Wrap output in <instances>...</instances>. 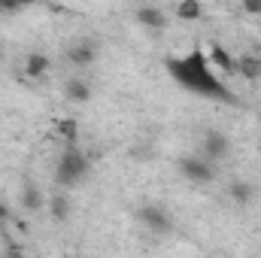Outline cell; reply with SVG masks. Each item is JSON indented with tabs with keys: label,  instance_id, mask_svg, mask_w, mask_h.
Returning <instances> with one entry per match:
<instances>
[{
	"label": "cell",
	"instance_id": "1",
	"mask_svg": "<svg viewBox=\"0 0 261 258\" xmlns=\"http://www.w3.org/2000/svg\"><path fill=\"white\" fill-rule=\"evenodd\" d=\"M167 73L182 88H189L192 94L210 97V100H228V104H234V91L219 79V73L206 61L203 49H192L182 58H167Z\"/></svg>",
	"mask_w": 261,
	"mask_h": 258
},
{
	"label": "cell",
	"instance_id": "2",
	"mask_svg": "<svg viewBox=\"0 0 261 258\" xmlns=\"http://www.w3.org/2000/svg\"><path fill=\"white\" fill-rule=\"evenodd\" d=\"M85 170H88V158L82 155V149H76V146H64V152H61V158H58V170H55V183L58 186H76L82 176H85Z\"/></svg>",
	"mask_w": 261,
	"mask_h": 258
},
{
	"label": "cell",
	"instance_id": "3",
	"mask_svg": "<svg viewBox=\"0 0 261 258\" xmlns=\"http://www.w3.org/2000/svg\"><path fill=\"white\" fill-rule=\"evenodd\" d=\"M179 173L189 176L192 183H210L213 179V164L203 155H189V158L179 161Z\"/></svg>",
	"mask_w": 261,
	"mask_h": 258
},
{
	"label": "cell",
	"instance_id": "4",
	"mask_svg": "<svg viewBox=\"0 0 261 258\" xmlns=\"http://www.w3.org/2000/svg\"><path fill=\"white\" fill-rule=\"evenodd\" d=\"M137 216H140V222H143L146 228H152V231H158V234L170 231V225H173V222H170V216H167V213H164L161 207H155V203L143 207V210H140Z\"/></svg>",
	"mask_w": 261,
	"mask_h": 258
},
{
	"label": "cell",
	"instance_id": "5",
	"mask_svg": "<svg viewBox=\"0 0 261 258\" xmlns=\"http://www.w3.org/2000/svg\"><path fill=\"white\" fill-rule=\"evenodd\" d=\"M228 149H231V143H228V137H225V134L210 131V134L203 137V158H206V161H213V158H225V155H228Z\"/></svg>",
	"mask_w": 261,
	"mask_h": 258
},
{
	"label": "cell",
	"instance_id": "6",
	"mask_svg": "<svg viewBox=\"0 0 261 258\" xmlns=\"http://www.w3.org/2000/svg\"><path fill=\"white\" fill-rule=\"evenodd\" d=\"M64 91H67V97H70L73 104H85V100L91 97V85H88V82H82L79 76L67 82V88H64Z\"/></svg>",
	"mask_w": 261,
	"mask_h": 258
},
{
	"label": "cell",
	"instance_id": "7",
	"mask_svg": "<svg viewBox=\"0 0 261 258\" xmlns=\"http://www.w3.org/2000/svg\"><path fill=\"white\" fill-rule=\"evenodd\" d=\"M67 55H70V61H73V64L85 67V64H91V61H94V55H97V52H94V46H91V43H76Z\"/></svg>",
	"mask_w": 261,
	"mask_h": 258
},
{
	"label": "cell",
	"instance_id": "8",
	"mask_svg": "<svg viewBox=\"0 0 261 258\" xmlns=\"http://www.w3.org/2000/svg\"><path fill=\"white\" fill-rule=\"evenodd\" d=\"M137 18H140L143 24H149V28H164V12L155 9V6H143V9H137Z\"/></svg>",
	"mask_w": 261,
	"mask_h": 258
},
{
	"label": "cell",
	"instance_id": "9",
	"mask_svg": "<svg viewBox=\"0 0 261 258\" xmlns=\"http://www.w3.org/2000/svg\"><path fill=\"white\" fill-rule=\"evenodd\" d=\"M46 70H49V58L46 55H31L28 64H24V73L28 76H43Z\"/></svg>",
	"mask_w": 261,
	"mask_h": 258
},
{
	"label": "cell",
	"instance_id": "10",
	"mask_svg": "<svg viewBox=\"0 0 261 258\" xmlns=\"http://www.w3.org/2000/svg\"><path fill=\"white\" fill-rule=\"evenodd\" d=\"M176 15H179V18H189V21H192V18H200V15H203V6H200V3H195V0H186V3H179Z\"/></svg>",
	"mask_w": 261,
	"mask_h": 258
},
{
	"label": "cell",
	"instance_id": "11",
	"mask_svg": "<svg viewBox=\"0 0 261 258\" xmlns=\"http://www.w3.org/2000/svg\"><path fill=\"white\" fill-rule=\"evenodd\" d=\"M67 213H70V203H67V194H55L52 197V216L58 219V222H64Z\"/></svg>",
	"mask_w": 261,
	"mask_h": 258
},
{
	"label": "cell",
	"instance_id": "12",
	"mask_svg": "<svg viewBox=\"0 0 261 258\" xmlns=\"http://www.w3.org/2000/svg\"><path fill=\"white\" fill-rule=\"evenodd\" d=\"M58 134L67 140V146H76V143H73V140H76V122H73V119H61V122H58Z\"/></svg>",
	"mask_w": 261,
	"mask_h": 258
},
{
	"label": "cell",
	"instance_id": "13",
	"mask_svg": "<svg viewBox=\"0 0 261 258\" xmlns=\"http://www.w3.org/2000/svg\"><path fill=\"white\" fill-rule=\"evenodd\" d=\"M231 197L240 200V203H246V200H252V189L246 183H237V186H231Z\"/></svg>",
	"mask_w": 261,
	"mask_h": 258
},
{
	"label": "cell",
	"instance_id": "14",
	"mask_svg": "<svg viewBox=\"0 0 261 258\" xmlns=\"http://www.w3.org/2000/svg\"><path fill=\"white\" fill-rule=\"evenodd\" d=\"M21 200H24V207H28V210H37V207L43 203V197H40V192H37V189H31V186L24 189V197H21Z\"/></svg>",
	"mask_w": 261,
	"mask_h": 258
},
{
	"label": "cell",
	"instance_id": "15",
	"mask_svg": "<svg viewBox=\"0 0 261 258\" xmlns=\"http://www.w3.org/2000/svg\"><path fill=\"white\" fill-rule=\"evenodd\" d=\"M213 58H216V64H219V67H225V70H237V64L231 61V55H225V52H222L219 46L213 49Z\"/></svg>",
	"mask_w": 261,
	"mask_h": 258
},
{
	"label": "cell",
	"instance_id": "16",
	"mask_svg": "<svg viewBox=\"0 0 261 258\" xmlns=\"http://www.w3.org/2000/svg\"><path fill=\"white\" fill-rule=\"evenodd\" d=\"M246 9L249 12H261V3H246Z\"/></svg>",
	"mask_w": 261,
	"mask_h": 258
},
{
	"label": "cell",
	"instance_id": "17",
	"mask_svg": "<svg viewBox=\"0 0 261 258\" xmlns=\"http://www.w3.org/2000/svg\"><path fill=\"white\" fill-rule=\"evenodd\" d=\"M6 219H9V213H6V207L0 203V222H6Z\"/></svg>",
	"mask_w": 261,
	"mask_h": 258
},
{
	"label": "cell",
	"instance_id": "18",
	"mask_svg": "<svg viewBox=\"0 0 261 258\" xmlns=\"http://www.w3.org/2000/svg\"><path fill=\"white\" fill-rule=\"evenodd\" d=\"M6 258H21V255H18V249H9V252H6Z\"/></svg>",
	"mask_w": 261,
	"mask_h": 258
},
{
	"label": "cell",
	"instance_id": "19",
	"mask_svg": "<svg viewBox=\"0 0 261 258\" xmlns=\"http://www.w3.org/2000/svg\"><path fill=\"white\" fill-rule=\"evenodd\" d=\"M0 55H3V49H0Z\"/></svg>",
	"mask_w": 261,
	"mask_h": 258
}]
</instances>
